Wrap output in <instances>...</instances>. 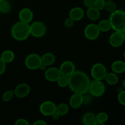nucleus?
<instances>
[{"label": "nucleus", "instance_id": "nucleus-1", "mask_svg": "<svg viewBox=\"0 0 125 125\" xmlns=\"http://www.w3.org/2000/svg\"><path fill=\"white\" fill-rule=\"evenodd\" d=\"M90 81L89 76L82 71H76L69 76L68 87L72 91L83 94L87 92Z\"/></svg>", "mask_w": 125, "mask_h": 125}, {"label": "nucleus", "instance_id": "nucleus-2", "mask_svg": "<svg viewBox=\"0 0 125 125\" xmlns=\"http://www.w3.org/2000/svg\"><path fill=\"white\" fill-rule=\"evenodd\" d=\"M12 37L18 41H23L31 35L30 25L21 21L15 23L11 29Z\"/></svg>", "mask_w": 125, "mask_h": 125}, {"label": "nucleus", "instance_id": "nucleus-3", "mask_svg": "<svg viewBox=\"0 0 125 125\" xmlns=\"http://www.w3.org/2000/svg\"><path fill=\"white\" fill-rule=\"evenodd\" d=\"M109 20L115 31L123 32L125 30V11L117 9L111 13Z\"/></svg>", "mask_w": 125, "mask_h": 125}, {"label": "nucleus", "instance_id": "nucleus-4", "mask_svg": "<svg viewBox=\"0 0 125 125\" xmlns=\"http://www.w3.org/2000/svg\"><path fill=\"white\" fill-rule=\"evenodd\" d=\"M106 87L102 81L95 80L90 82L88 92L94 97H100L104 94Z\"/></svg>", "mask_w": 125, "mask_h": 125}, {"label": "nucleus", "instance_id": "nucleus-5", "mask_svg": "<svg viewBox=\"0 0 125 125\" xmlns=\"http://www.w3.org/2000/svg\"><path fill=\"white\" fill-rule=\"evenodd\" d=\"M106 67L101 63H96L91 68V75L95 80L103 81L107 74Z\"/></svg>", "mask_w": 125, "mask_h": 125}, {"label": "nucleus", "instance_id": "nucleus-6", "mask_svg": "<svg viewBox=\"0 0 125 125\" xmlns=\"http://www.w3.org/2000/svg\"><path fill=\"white\" fill-rule=\"evenodd\" d=\"M46 26L42 21H35L30 25L31 35L34 37L39 38L44 36L46 32Z\"/></svg>", "mask_w": 125, "mask_h": 125}, {"label": "nucleus", "instance_id": "nucleus-7", "mask_svg": "<svg viewBox=\"0 0 125 125\" xmlns=\"http://www.w3.org/2000/svg\"><path fill=\"white\" fill-rule=\"evenodd\" d=\"M42 63L41 56L35 53L30 54L25 59L24 64L26 67L29 70L39 69L40 63Z\"/></svg>", "mask_w": 125, "mask_h": 125}, {"label": "nucleus", "instance_id": "nucleus-8", "mask_svg": "<svg viewBox=\"0 0 125 125\" xmlns=\"http://www.w3.org/2000/svg\"><path fill=\"white\" fill-rule=\"evenodd\" d=\"M84 33L86 39L90 40H94L99 37L100 31L97 24L90 23L85 26Z\"/></svg>", "mask_w": 125, "mask_h": 125}, {"label": "nucleus", "instance_id": "nucleus-9", "mask_svg": "<svg viewBox=\"0 0 125 125\" xmlns=\"http://www.w3.org/2000/svg\"><path fill=\"white\" fill-rule=\"evenodd\" d=\"M39 109L43 115L51 116L54 112H56V105L51 101H45L40 104Z\"/></svg>", "mask_w": 125, "mask_h": 125}, {"label": "nucleus", "instance_id": "nucleus-10", "mask_svg": "<svg viewBox=\"0 0 125 125\" xmlns=\"http://www.w3.org/2000/svg\"><path fill=\"white\" fill-rule=\"evenodd\" d=\"M59 69L61 75L69 77L75 72V65L72 61H66L62 62Z\"/></svg>", "mask_w": 125, "mask_h": 125}, {"label": "nucleus", "instance_id": "nucleus-11", "mask_svg": "<svg viewBox=\"0 0 125 125\" xmlns=\"http://www.w3.org/2000/svg\"><path fill=\"white\" fill-rule=\"evenodd\" d=\"M31 91L30 86L28 84L26 83H22V84H18L15 88L14 95L19 98H23L28 96L29 94Z\"/></svg>", "mask_w": 125, "mask_h": 125}, {"label": "nucleus", "instance_id": "nucleus-12", "mask_svg": "<svg viewBox=\"0 0 125 125\" xmlns=\"http://www.w3.org/2000/svg\"><path fill=\"white\" fill-rule=\"evenodd\" d=\"M109 42L112 47L118 48L121 46L125 42L123 33L121 32L115 31L110 36Z\"/></svg>", "mask_w": 125, "mask_h": 125}, {"label": "nucleus", "instance_id": "nucleus-13", "mask_svg": "<svg viewBox=\"0 0 125 125\" xmlns=\"http://www.w3.org/2000/svg\"><path fill=\"white\" fill-rule=\"evenodd\" d=\"M61 76L59 69L56 67H50L45 71V77L48 81L57 82Z\"/></svg>", "mask_w": 125, "mask_h": 125}, {"label": "nucleus", "instance_id": "nucleus-14", "mask_svg": "<svg viewBox=\"0 0 125 125\" xmlns=\"http://www.w3.org/2000/svg\"><path fill=\"white\" fill-rule=\"evenodd\" d=\"M18 17H19V19L21 21L29 24L32 21L34 13L30 9L26 7V8L22 9L20 11Z\"/></svg>", "mask_w": 125, "mask_h": 125}, {"label": "nucleus", "instance_id": "nucleus-15", "mask_svg": "<svg viewBox=\"0 0 125 125\" xmlns=\"http://www.w3.org/2000/svg\"><path fill=\"white\" fill-rule=\"evenodd\" d=\"M69 104L72 108L74 109L79 108L83 105V95L74 92L70 98Z\"/></svg>", "mask_w": 125, "mask_h": 125}, {"label": "nucleus", "instance_id": "nucleus-16", "mask_svg": "<svg viewBox=\"0 0 125 125\" xmlns=\"http://www.w3.org/2000/svg\"><path fill=\"white\" fill-rule=\"evenodd\" d=\"M84 16V10L80 7H75L72 8L69 12V17L73 20L79 21Z\"/></svg>", "mask_w": 125, "mask_h": 125}, {"label": "nucleus", "instance_id": "nucleus-17", "mask_svg": "<svg viewBox=\"0 0 125 125\" xmlns=\"http://www.w3.org/2000/svg\"><path fill=\"white\" fill-rule=\"evenodd\" d=\"M112 72L117 74H122L125 72V62L118 60L112 62L111 64Z\"/></svg>", "mask_w": 125, "mask_h": 125}, {"label": "nucleus", "instance_id": "nucleus-18", "mask_svg": "<svg viewBox=\"0 0 125 125\" xmlns=\"http://www.w3.org/2000/svg\"><path fill=\"white\" fill-rule=\"evenodd\" d=\"M96 121V115L92 112L84 114L82 118V122L85 125H95Z\"/></svg>", "mask_w": 125, "mask_h": 125}, {"label": "nucleus", "instance_id": "nucleus-19", "mask_svg": "<svg viewBox=\"0 0 125 125\" xmlns=\"http://www.w3.org/2000/svg\"><path fill=\"white\" fill-rule=\"evenodd\" d=\"M87 16L92 21H96L100 17V11L94 6L89 7L87 10Z\"/></svg>", "mask_w": 125, "mask_h": 125}, {"label": "nucleus", "instance_id": "nucleus-20", "mask_svg": "<svg viewBox=\"0 0 125 125\" xmlns=\"http://www.w3.org/2000/svg\"><path fill=\"white\" fill-rule=\"evenodd\" d=\"M42 62L48 66L52 65L56 62V56L52 52H46L42 56H41Z\"/></svg>", "mask_w": 125, "mask_h": 125}, {"label": "nucleus", "instance_id": "nucleus-21", "mask_svg": "<svg viewBox=\"0 0 125 125\" xmlns=\"http://www.w3.org/2000/svg\"><path fill=\"white\" fill-rule=\"evenodd\" d=\"M104 80L106 83L110 85H115L119 81V78L117 73L114 72L107 73L104 78Z\"/></svg>", "mask_w": 125, "mask_h": 125}, {"label": "nucleus", "instance_id": "nucleus-22", "mask_svg": "<svg viewBox=\"0 0 125 125\" xmlns=\"http://www.w3.org/2000/svg\"><path fill=\"white\" fill-rule=\"evenodd\" d=\"M97 26L100 32H108L111 30V29H112L111 23L109 20H103L100 21L98 23Z\"/></svg>", "mask_w": 125, "mask_h": 125}, {"label": "nucleus", "instance_id": "nucleus-23", "mask_svg": "<svg viewBox=\"0 0 125 125\" xmlns=\"http://www.w3.org/2000/svg\"><path fill=\"white\" fill-rule=\"evenodd\" d=\"M1 58L6 63H10L14 60L15 54L11 50H6L2 53Z\"/></svg>", "mask_w": 125, "mask_h": 125}, {"label": "nucleus", "instance_id": "nucleus-24", "mask_svg": "<svg viewBox=\"0 0 125 125\" xmlns=\"http://www.w3.org/2000/svg\"><path fill=\"white\" fill-rule=\"evenodd\" d=\"M56 112L61 116L65 115L69 111V107L65 103H61L56 106Z\"/></svg>", "mask_w": 125, "mask_h": 125}, {"label": "nucleus", "instance_id": "nucleus-25", "mask_svg": "<svg viewBox=\"0 0 125 125\" xmlns=\"http://www.w3.org/2000/svg\"><path fill=\"white\" fill-rule=\"evenodd\" d=\"M11 6L6 0L0 1V12L2 13H7L10 11Z\"/></svg>", "mask_w": 125, "mask_h": 125}, {"label": "nucleus", "instance_id": "nucleus-26", "mask_svg": "<svg viewBox=\"0 0 125 125\" xmlns=\"http://www.w3.org/2000/svg\"><path fill=\"white\" fill-rule=\"evenodd\" d=\"M104 9L109 13H112L117 10V4L113 0H106Z\"/></svg>", "mask_w": 125, "mask_h": 125}, {"label": "nucleus", "instance_id": "nucleus-27", "mask_svg": "<svg viewBox=\"0 0 125 125\" xmlns=\"http://www.w3.org/2000/svg\"><path fill=\"white\" fill-rule=\"evenodd\" d=\"M57 84L60 87L65 88L68 86V82H69V77L64 75H61L57 81Z\"/></svg>", "mask_w": 125, "mask_h": 125}, {"label": "nucleus", "instance_id": "nucleus-28", "mask_svg": "<svg viewBox=\"0 0 125 125\" xmlns=\"http://www.w3.org/2000/svg\"><path fill=\"white\" fill-rule=\"evenodd\" d=\"M13 96H15L13 90H7L3 94L2 96V99L4 102H9L13 98Z\"/></svg>", "mask_w": 125, "mask_h": 125}, {"label": "nucleus", "instance_id": "nucleus-29", "mask_svg": "<svg viewBox=\"0 0 125 125\" xmlns=\"http://www.w3.org/2000/svg\"><path fill=\"white\" fill-rule=\"evenodd\" d=\"M96 121H98V122L105 123V122H106L108 120L109 115L106 112H100V113H98L96 115Z\"/></svg>", "mask_w": 125, "mask_h": 125}, {"label": "nucleus", "instance_id": "nucleus-30", "mask_svg": "<svg viewBox=\"0 0 125 125\" xmlns=\"http://www.w3.org/2000/svg\"><path fill=\"white\" fill-rule=\"evenodd\" d=\"M82 95H83V104L87 105L92 101L93 96L89 92L84 93Z\"/></svg>", "mask_w": 125, "mask_h": 125}, {"label": "nucleus", "instance_id": "nucleus-31", "mask_svg": "<svg viewBox=\"0 0 125 125\" xmlns=\"http://www.w3.org/2000/svg\"><path fill=\"white\" fill-rule=\"evenodd\" d=\"M105 3H106V0H96L95 4H94V7L101 11L104 9Z\"/></svg>", "mask_w": 125, "mask_h": 125}, {"label": "nucleus", "instance_id": "nucleus-32", "mask_svg": "<svg viewBox=\"0 0 125 125\" xmlns=\"http://www.w3.org/2000/svg\"><path fill=\"white\" fill-rule=\"evenodd\" d=\"M117 100L120 104L125 106V90H123L118 94Z\"/></svg>", "mask_w": 125, "mask_h": 125}, {"label": "nucleus", "instance_id": "nucleus-33", "mask_svg": "<svg viewBox=\"0 0 125 125\" xmlns=\"http://www.w3.org/2000/svg\"><path fill=\"white\" fill-rule=\"evenodd\" d=\"M74 20L70 18V17L66 18L65 20L64 21V25L66 28H71L74 25Z\"/></svg>", "mask_w": 125, "mask_h": 125}, {"label": "nucleus", "instance_id": "nucleus-34", "mask_svg": "<svg viewBox=\"0 0 125 125\" xmlns=\"http://www.w3.org/2000/svg\"><path fill=\"white\" fill-rule=\"evenodd\" d=\"M15 125H29V123L28 122V120L24 118H19V119L17 120L15 123Z\"/></svg>", "mask_w": 125, "mask_h": 125}, {"label": "nucleus", "instance_id": "nucleus-35", "mask_svg": "<svg viewBox=\"0 0 125 125\" xmlns=\"http://www.w3.org/2000/svg\"><path fill=\"white\" fill-rule=\"evenodd\" d=\"M95 1L96 0H83V2H84V6L89 8V7L94 6Z\"/></svg>", "mask_w": 125, "mask_h": 125}, {"label": "nucleus", "instance_id": "nucleus-36", "mask_svg": "<svg viewBox=\"0 0 125 125\" xmlns=\"http://www.w3.org/2000/svg\"><path fill=\"white\" fill-rule=\"evenodd\" d=\"M6 64L3 60L0 57V75L3 74L4 73L5 70H6Z\"/></svg>", "mask_w": 125, "mask_h": 125}, {"label": "nucleus", "instance_id": "nucleus-37", "mask_svg": "<svg viewBox=\"0 0 125 125\" xmlns=\"http://www.w3.org/2000/svg\"><path fill=\"white\" fill-rule=\"evenodd\" d=\"M34 125H46V123L43 120H36L34 123H33Z\"/></svg>", "mask_w": 125, "mask_h": 125}, {"label": "nucleus", "instance_id": "nucleus-38", "mask_svg": "<svg viewBox=\"0 0 125 125\" xmlns=\"http://www.w3.org/2000/svg\"><path fill=\"white\" fill-rule=\"evenodd\" d=\"M51 117H52V119H54V120H57L58 119H59L61 115H60L56 111V112H54L52 115H51Z\"/></svg>", "mask_w": 125, "mask_h": 125}, {"label": "nucleus", "instance_id": "nucleus-39", "mask_svg": "<svg viewBox=\"0 0 125 125\" xmlns=\"http://www.w3.org/2000/svg\"><path fill=\"white\" fill-rule=\"evenodd\" d=\"M47 67L48 66L46 65V64H45V63H43V62H42V63H40V66H39V69H40V70L42 71H45L46 69H47Z\"/></svg>", "mask_w": 125, "mask_h": 125}, {"label": "nucleus", "instance_id": "nucleus-40", "mask_svg": "<svg viewBox=\"0 0 125 125\" xmlns=\"http://www.w3.org/2000/svg\"><path fill=\"white\" fill-rule=\"evenodd\" d=\"M95 125H104V123H102V122H98V121H96Z\"/></svg>", "mask_w": 125, "mask_h": 125}, {"label": "nucleus", "instance_id": "nucleus-41", "mask_svg": "<svg viewBox=\"0 0 125 125\" xmlns=\"http://www.w3.org/2000/svg\"><path fill=\"white\" fill-rule=\"evenodd\" d=\"M122 90H123V89H122V88L119 87V88H118V89H117V92H118V93H120V92H122Z\"/></svg>", "mask_w": 125, "mask_h": 125}, {"label": "nucleus", "instance_id": "nucleus-42", "mask_svg": "<svg viewBox=\"0 0 125 125\" xmlns=\"http://www.w3.org/2000/svg\"><path fill=\"white\" fill-rule=\"evenodd\" d=\"M122 86H123V87L125 89V78L123 79V82H122Z\"/></svg>", "mask_w": 125, "mask_h": 125}, {"label": "nucleus", "instance_id": "nucleus-43", "mask_svg": "<svg viewBox=\"0 0 125 125\" xmlns=\"http://www.w3.org/2000/svg\"><path fill=\"white\" fill-rule=\"evenodd\" d=\"M123 38H124V40H125V30L123 32Z\"/></svg>", "mask_w": 125, "mask_h": 125}, {"label": "nucleus", "instance_id": "nucleus-44", "mask_svg": "<svg viewBox=\"0 0 125 125\" xmlns=\"http://www.w3.org/2000/svg\"><path fill=\"white\" fill-rule=\"evenodd\" d=\"M123 57H124V58L125 59V51H124V52H123Z\"/></svg>", "mask_w": 125, "mask_h": 125}, {"label": "nucleus", "instance_id": "nucleus-45", "mask_svg": "<svg viewBox=\"0 0 125 125\" xmlns=\"http://www.w3.org/2000/svg\"><path fill=\"white\" fill-rule=\"evenodd\" d=\"M0 1H2V0H0Z\"/></svg>", "mask_w": 125, "mask_h": 125}]
</instances>
